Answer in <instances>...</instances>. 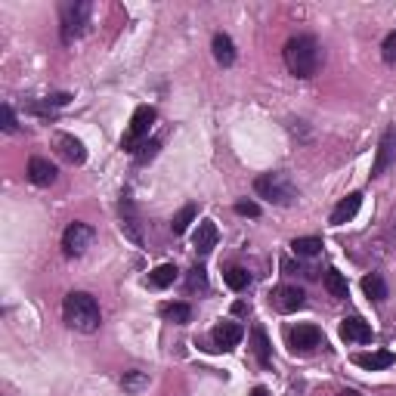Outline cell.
<instances>
[{"mask_svg":"<svg viewBox=\"0 0 396 396\" xmlns=\"http://www.w3.org/2000/svg\"><path fill=\"white\" fill-rule=\"evenodd\" d=\"M62 316H65V322H69V328H75V332H81V334L99 332V322H102V313H99L96 297L87 294V291L65 294Z\"/></svg>","mask_w":396,"mask_h":396,"instance_id":"6da1fadb","label":"cell"},{"mask_svg":"<svg viewBox=\"0 0 396 396\" xmlns=\"http://www.w3.org/2000/svg\"><path fill=\"white\" fill-rule=\"evenodd\" d=\"M282 56H285V65H288V71H291L294 78H313L316 71H319V65H322L319 41L309 37V35L291 37V41L285 44V50H282Z\"/></svg>","mask_w":396,"mask_h":396,"instance_id":"7a4b0ae2","label":"cell"},{"mask_svg":"<svg viewBox=\"0 0 396 396\" xmlns=\"http://www.w3.org/2000/svg\"><path fill=\"white\" fill-rule=\"evenodd\" d=\"M254 189L260 198L279 204V208H291L297 201V186L291 183V177L282 174V170H269V174H260L254 180Z\"/></svg>","mask_w":396,"mask_h":396,"instance_id":"3957f363","label":"cell"},{"mask_svg":"<svg viewBox=\"0 0 396 396\" xmlns=\"http://www.w3.org/2000/svg\"><path fill=\"white\" fill-rule=\"evenodd\" d=\"M90 0H75V3L62 6V44H75L78 37L87 35L90 28Z\"/></svg>","mask_w":396,"mask_h":396,"instance_id":"277c9868","label":"cell"},{"mask_svg":"<svg viewBox=\"0 0 396 396\" xmlns=\"http://www.w3.org/2000/svg\"><path fill=\"white\" fill-rule=\"evenodd\" d=\"M152 124H155V109H152V105H140V109L134 111V118H130V127H127V134H124L121 146L127 152H136V146L149 136Z\"/></svg>","mask_w":396,"mask_h":396,"instance_id":"5b68a950","label":"cell"},{"mask_svg":"<svg viewBox=\"0 0 396 396\" xmlns=\"http://www.w3.org/2000/svg\"><path fill=\"white\" fill-rule=\"evenodd\" d=\"M93 226H87V223H69V229L62 233V251L69 257H81L93 245Z\"/></svg>","mask_w":396,"mask_h":396,"instance_id":"8992f818","label":"cell"},{"mask_svg":"<svg viewBox=\"0 0 396 396\" xmlns=\"http://www.w3.org/2000/svg\"><path fill=\"white\" fill-rule=\"evenodd\" d=\"M269 303H273V309L276 313H297V309L307 303V297H303L300 288H294V285H279L273 291V297H269Z\"/></svg>","mask_w":396,"mask_h":396,"instance_id":"52a82bcc","label":"cell"},{"mask_svg":"<svg viewBox=\"0 0 396 396\" xmlns=\"http://www.w3.org/2000/svg\"><path fill=\"white\" fill-rule=\"evenodd\" d=\"M121 233L127 235L134 245H143V229H140V217H136V204L130 195H121Z\"/></svg>","mask_w":396,"mask_h":396,"instance_id":"ba28073f","label":"cell"},{"mask_svg":"<svg viewBox=\"0 0 396 396\" xmlns=\"http://www.w3.org/2000/svg\"><path fill=\"white\" fill-rule=\"evenodd\" d=\"M288 341H291L294 353H313L322 344V332L316 325H297L288 332Z\"/></svg>","mask_w":396,"mask_h":396,"instance_id":"9c48e42d","label":"cell"},{"mask_svg":"<svg viewBox=\"0 0 396 396\" xmlns=\"http://www.w3.org/2000/svg\"><path fill=\"white\" fill-rule=\"evenodd\" d=\"M210 338H214L217 350L229 353V350H235V347L242 344V338H245V328H242L239 322H220V325L210 332Z\"/></svg>","mask_w":396,"mask_h":396,"instance_id":"30bf717a","label":"cell"},{"mask_svg":"<svg viewBox=\"0 0 396 396\" xmlns=\"http://www.w3.org/2000/svg\"><path fill=\"white\" fill-rule=\"evenodd\" d=\"M393 161H396V127H387L384 136H381V143H378V158H375L372 177H381Z\"/></svg>","mask_w":396,"mask_h":396,"instance_id":"8fae6325","label":"cell"},{"mask_svg":"<svg viewBox=\"0 0 396 396\" xmlns=\"http://www.w3.org/2000/svg\"><path fill=\"white\" fill-rule=\"evenodd\" d=\"M53 143H56L59 155H62L65 161H71V164H84V161H87V149H84V143L78 140V136L56 134V136H53Z\"/></svg>","mask_w":396,"mask_h":396,"instance_id":"7c38bea8","label":"cell"},{"mask_svg":"<svg viewBox=\"0 0 396 396\" xmlns=\"http://www.w3.org/2000/svg\"><path fill=\"white\" fill-rule=\"evenodd\" d=\"M341 338L353 341V344H368L372 341V325L362 316H350V319L341 322Z\"/></svg>","mask_w":396,"mask_h":396,"instance_id":"4fadbf2b","label":"cell"},{"mask_svg":"<svg viewBox=\"0 0 396 396\" xmlns=\"http://www.w3.org/2000/svg\"><path fill=\"white\" fill-rule=\"evenodd\" d=\"M217 223L214 220H201L198 223V229H195V239H192V248L198 251V254H210V251L217 248Z\"/></svg>","mask_w":396,"mask_h":396,"instance_id":"5bb4252c","label":"cell"},{"mask_svg":"<svg viewBox=\"0 0 396 396\" xmlns=\"http://www.w3.org/2000/svg\"><path fill=\"white\" fill-rule=\"evenodd\" d=\"M359 208H362V192H350L347 198H341L338 208L332 210V223L334 226H344L347 220H353V217L359 214Z\"/></svg>","mask_w":396,"mask_h":396,"instance_id":"9a60e30c","label":"cell"},{"mask_svg":"<svg viewBox=\"0 0 396 396\" xmlns=\"http://www.w3.org/2000/svg\"><path fill=\"white\" fill-rule=\"evenodd\" d=\"M353 362L359 368H366V372H381V368H390L396 362V356L390 350H378V353H356Z\"/></svg>","mask_w":396,"mask_h":396,"instance_id":"2e32d148","label":"cell"},{"mask_svg":"<svg viewBox=\"0 0 396 396\" xmlns=\"http://www.w3.org/2000/svg\"><path fill=\"white\" fill-rule=\"evenodd\" d=\"M210 50H214V59L223 65V69H229V65L235 62V44H233V37L223 35V31H217V35H214Z\"/></svg>","mask_w":396,"mask_h":396,"instance_id":"e0dca14e","label":"cell"},{"mask_svg":"<svg viewBox=\"0 0 396 396\" xmlns=\"http://www.w3.org/2000/svg\"><path fill=\"white\" fill-rule=\"evenodd\" d=\"M28 180L35 186H50L56 180V168L47 161V158H31L28 161Z\"/></svg>","mask_w":396,"mask_h":396,"instance_id":"ac0fdd59","label":"cell"},{"mask_svg":"<svg viewBox=\"0 0 396 396\" xmlns=\"http://www.w3.org/2000/svg\"><path fill=\"white\" fill-rule=\"evenodd\" d=\"M251 344H254V356H257V362H260L263 368L273 366V353H269V338H267V332H263L260 325H254V332H251Z\"/></svg>","mask_w":396,"mask_h":396,"instance_id":"d6986e66","label":"cell"},{"mask_svg":"<svg viewBox=\"0 0 396 396\" xmlns=\"http://www.w3.org/2000/svg\"><path fill=\"white\" fill-rule=\"evenodd\" d=\"M161 316L174 325H189L192 322V307L189 303H161Z\"/></svg>","mask_w":396,"mask_h":396,"instance_id":"ffe728a7","label":"cell"},{"mask_svg":"<svg viewBox=\"0 0 396 396\" xmlns=\"http://www.w3.org/2000/svg\"><path fill=\"white\" fill-rule=\"evenodd\" d=\"M177 276H180V269L174 267V263H161L158 269H152L149 273V285L152 288H168L177 282Z\"/></svg>","mask_w":396,"mask_h":396,"instance_id":"44dd1931","label":"cell"},{"mask_svg":"<svg viewBox=\"0 0 396 396\" xmlns=\"http://www.w3.org/2000/svg\"><path fill=\"white\" fill-rule=\"evenodd\" d=\"M362 291H366V297H372V300H387V282L381 279L378 273H372V276H366V279H362Z\"/></svg>","mask_w":396,"mask_h":396,"instance_id":"7402d4cb","label":"cell"},{"mask_svg":"<svg viewBox=\"0 0 396 396\" xmlns=\"http://www.w3.org/2000/svg\"><path fill=\"white\" fill-rule=\"evenodd\" d=\"M325 291L332 297H338V300H344L347 297V279L344 273H338V269H328L325 273Z\"/></svg>","mask_w":396,"mask_h":396,"instance_id":"603a6c76","label":"cell"},{"mask_svg":"<svg viewBox=\"0 0 396 396\" xmlns=\"http://www.w3.org/2000/svg\"><path fill=\"white\" fill-rule=\"evenodd\" d=\"M291 251L297 257H316L322 251V239H316V235H303V239H294L291 242Z\"/></svg>","mask_w":396,"mask_h":396,"instance_id":"cb8c5ba5","label":"cell"},{"mask_svg":"<svg viewBox=\"0 0 396 396\" xmlns=\"http://www.w3.org/2000/svg\"><path fill=\"white\" fill-rule=\"evenodd\" d=\"M121 387L124 393H140L149 387V375L146 372H124L121 375Z\"/></svg>","mask_w":396,"mask_h":396,"instance_id":"d4e9b609","label":"cell"},{"mask_svg":"<svg viewBox=\"0 0 396 396\" xmlns=\"http://www.w3.org/2000/svg\"><path fill=\"white\" fill-rule=\"evenodd\" d=\"M195 214H198V210H195V204H186V208H183L180 214L174 217V220H170V233H174V235H183V233H186V229H189V223L195 220Z\"/></svg>","mask_w":396,"mask_h":396,"instance_id":"484cf974","label":"cell"},{"mask_svg":"<svg viewBox=\"0 0 396 396\" xmlns=\"http://www.w3.org/2000/svg\"><path fill=\"white\" fill-rule=\"evenodd\" d=\"M226 285L233 288V291H245V288L251 285V273L248 269H242V267L226 269Z\"/></svg>","mask_w":396,"mask_h":396,"instance_id":"4316f807","label":"cell"},{"mask_svg":"<svg viewBox=\"0 0 396 396\" xmlns=\"http://www.w3.org/2000/svg\"><path fill=\"white\" fill-rule=\"evenodd\" d=\"M186 288H189V291H208V273H204V267H192V269H189Z\"/></svg>","mask_w":396,"mask_h":396,"instance_id":"83f0119b","label":"cell"},{"mask_svg":"<svg viewBox=\"0 0 396 396\" xmlns=\"http://www.w3.org/2000/svg\"><path fill=\"white\" fill-rule=\"evenodd\" d=\"M158 149H161V143H158V140H146V143L136 146L134 155H136V161H140V164H146V161H152V158L158 155Z\"/></svg>","mask_w":396,"mask_h":396,"instance_id":"f1b7e54d","label":"cell"},{"mask_svg":"<svg viewBox=\"0 0 396 396\" xmlns=\"http://www.w3.org/2000/svg\"><path fill=\"white\" fill-rule=\"evenodd\" d=\"M381 53H384V62L387 65H396V31H390L384 41V47H381Z\"/></svg>","mask_w":396,"mask_h":396,"instance_id":"f546056e","label":"cell"},{"mask_svg":"<svg viewBox=\"0 0 396 396\" xmlns=\"http://www.w3.org/2000/svg\"><path fill=\"white\" fill-rule=\"evenodd\" d=\"M0 118H3V130H6V134H16L19 124H16V115H12L10 105H3V109H0Z\"/></svg>","mask_w":396,"mask_h":396,"instance_id":"4dcf8cb0","label":"cell"},{"mask_svg":"<svg viewBox=\"0 0 396 396\" xmlns=\"http://www.w3.org/2000/svg\"><path fill=\"white\" fill-rule=\"evenodd\" d=\"M235 214H242V217H260V204H257V201H239V204H235Z\"/></svg>","mask_w":396,"mask_h":396,"instance_id":"1f68e13d","label":"cell"},{"mask_svg":"<svg viewBox=\"0 0 396 396\" xmlns=\"http://www.w3.org/2000/svg\"><path fill=\"white\" fill-rule=\"evenodd\" d=\"M251 396H269V390H267V387H254V390H251Z\"/></svg>","mask_w":396,"mask_h":396,"instance_id":"d6a6232c","label":"cell"},{"mask_svg":"<svg viewBox=\"0 0 396 396\" xmlns=\"http://www.w3.org/2000/svg\"><path fill=\"white\" fill-rule=\"evenodd\" d=\"M338 396H362V393H359V390H341Z\"/></svg>","mask_w":396,"mask_h":396,"instance_id":"836d02e7","label":"cell"}]
</instances>
